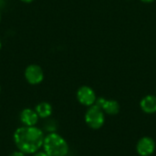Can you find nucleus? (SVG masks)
Wrapping results in <instances>:
<instances>
[{
	"instance_id": "4468645a",
	"label": "nucleus",
	"mask_w": 156,
	"mask_h": 156,
	"mask_svg": "<svg viewBox=\"0 0 156 156\" xmlns=\"http://www.w3.org/2000/svg\"><path fill=\"white\" fill-rule=\"evenodd\" d=\"M21 2H23V3H26V4H30V3H32L34 0H20Z\"/></svg>"
},
{
	"instance_id": "f257e3e1",
	"label": "nucleus",
	"mask_w": 156,
	"mask_h": 156,
	"mask_svg": "<svg viewBox=\"0 0 156 156\" xmlns=\"http://www.w3.org/2000/svg\"><path fill=\"white\" fill-rule=\"evenodd\" d=\"M43 131L36 126H23L16 130L14 142L17 149L24 154H32L43 147Z\"/></svg>"
},
{
	"instance_id": "f3484780",
	"label": "nucleus",
	"mask_w": 156,
	"mask_h": 156,
	"mask_svg": "<svg viewBox=\"0 0 156 156\" xmlns=\"http://www.w3.org/2000/svg\"><path fill=\"white\" fill-rule=\"evenodd\" d=\"M0 93H1V86H0Z\"/></svg>"
},
{
	"instance_id": "7ed1b4c3",
	"label": "nucleus",
	"mask_w": 156,
	"mask_h": 156,
	"mask_svg": "<svg viewBox=\"0 0 156 156\" xmlns=\"http://www.w3.org/2000/svg\"><path fill=\"white\" fill-rule=\"evenodd\" d=\"M84 120L86 124L92 130L101 129L105 122V113L103 110L96 104L88 108Z\"/></svg>"
},
{
	"instance_id": "ddd939ff",
	"label": "nucleus",
	"mask_w": 156,
	"mask_h": 156,
	"mask_svg": "<svg viewBox=\"0 0 156 156\" xmlns=\"http://www.w3.org/2000/svg\"><path fill=\"white\" fill-rule=\"evenodd\" d=\"M140 1H142L143 3H145V4H151V3L154 2L155 0H140Z\"/></svg>"
},
{
	"instance_id": "1a4fd4ad",
	"label": "nucleus",
	"mask_w": 156,
	"mask_h": 156,
	"mask_svg": "<svg viewBox=\"0 0 156 156\" xmlns=\"http://www.w3.org/2000/svg\"><path fill=\"white\" fill-rule=\"evenodd\" d=\"M140 108L142 111L146 114L156 113V95H147L140 101Z\"/></svg>"
},
{
	"instance_id": "423d86ee",
	"label": "nucleus",
	"mask_w": 156,
	"mask_h": 156,
	"mask_svg": "<svg viewBox=\"0 0 156 156\" xmlns=\"http://www.w3.org/2000/svg\"><path fill=\"white\" fill-rule=\"evenodd\" d=\"M97 106H99L105 114L110 116H115L120 112L121 107L118 101L114 99H107L105 97H100L97 98L96 103Z\"/></svg>"
},
{
	"instance_id": "a211bd4d",
	"label": "nucleus",
	"mask_w": 156,
	"mask_h": 156,
	"mask_svg": "<svg viewBox=\"0 0 156 156\" xmlns=\"http://www.w3.org/2000/svg\"><path fill=\"white\" fill-rule=\"evenodd\" d=\"M155 92H156V89H155Z\"/></svg>"
},
{
	"instance_id": "dca6fc26",
	"label": "nucleus",
	"mask_w": 156,
	"mask_h": 156,
	"mask_svg": "<svg viewBox=\"0 0 156 156\" xmlns=\"http://www.w3.org/2000/svg\"><path fill=\"white\" fill-rule=\"evenodd\" d=\"M0 22H1V12H0Z\"/></svg>"
},
{
	"instance_id": "6e6552de",
	"label": "nucleus",
	"mask_w": 156,
	"mask_h": 156,
	"mask_svg": "<svg viewBox=\"0 0 156 156\" xmlns=\"http://www.w3.org/2000/svg\"><path fill=\"white\" fill-rule=\"evenodd\" d=\"M38 119L39 117L35 109L24 108L20 113V120L24 126H36Z\"/></svg>"
},
{
	"instance_id": "f03ea898",
	"label": "nucleus",
	"mask_w": 156,
	"mask_h": 156,
	"mask_svg": "<svg viewBox=\"0 0 156 156\" xmlns=\"http://www.w3.org/2000/svg\"><path fill=\"white\" fill-rule=\"evenodd\" d=\"M43 148L51 156H66L69 153V145L65 139L56 132H50L44 138Z\"/></svg>"
},
{
	"instance_id": "20e7f679",
	"label": "nucleus",
	"mask_w": 156,
	"mask_h": 156,
	"mask_svg": "<svg viewBox=\"0 0 156 156\" xmlns=\"http://www.w3.org/2000/svg\"><path fill=\"white\" fill-rule=\"evenodd\" d=\"M76 98L80 105L89 108L96 103L98 97L95 91L90 86H81L76 92Z\"/></svg>"
},
{
	"instance_id": "f8f14e48",
	"label": "nucleus",
	"mask_w": 156,
	"mask_h": 156,
	"mask_svg": "<svg viewBox=\"0 0 156 156\" xmlns=\"http://www.w3.org/2000/svg\"><path fill=\"white\" fill-rule=\"evenodd\" d=\"M34 156H51L50 154H48V153H46L45 151L44 152H37L34 154Z\"/></svg>"
},
{
	"instance_id": "0eeeda50",
	"label": "nucleus",
	"mask_w": 156,
	"mask_h": 156,
	"mask_svg": "<svg viewBox=\"0 0 156 156\" xmlns=\"http://www.w3.org/2000/svg\"><path fill=\"white\" fill-rule=\"evenodd\" d=\"M155 143L150 137H144L139 140L136 145V151L140 156H150L154 153Z\"/></svg>"
},
{
	"instance_id": "9b49d317",
	"label": "nucleus",
	"mask_w": 156,
	"mask_h": 156,
	"mask_svg": "<svg viewBox=\"0 0 156 156\" xmlns=\"http://www.w3.org/2000/svg\"><path fill=\"white\" fill-rule=\"evenodd\" d=\"M25 154H24L23 152H21V151L18 150V151H16V152H13L9 156H26Z\"/></svg>"
},
{
	"instance_id": "9d476101",
	"label": "nucleus",
	"mask_w": 156,
	"mask_h": 156,
	"mask_svg": "<svg viewBox=\"0 0 156 156\" xmlns=\"http://www.w3.org/2000/svg\"><path fill=\"white\" fill-rule=\"evenodd\" d=\"M35 110L40 119H48L51 116L53 108H52V106L48 102L43 101V102L38 103L36 106Z\"/></svg>"
},
{
	"instance_id": "39448f33",
	"label": "nucleus",
	"mask_w": 156,
	"mask_h": 156,
	"mask_svg": "<svg viewBox=\"0 0 156 156\" xmlns=\"http://www.w3.org/2000/svg\"><path fill=\"white\" fill-rule=\"evenodd\" d=\"M26 81L32 86L39 85L44 80V71L38 64H29L26 67L24 72Z\"/></svg>"
},
{
	"instance_id": "2eb2a0df",
	"label": "nucleus",
	"mask_w": 156,
	"mask_h": 156,
	"mask_svg": "<svg viewBox=\"0 0 156 156\" xmlns=\"http://www.w3.org/2000/svg\"><path fill=\"white\" fill-rule=\"evenodd\" d=\"M1 49H2V41L0 40V51H1Z\"/></svg>"
}]
</instances>
